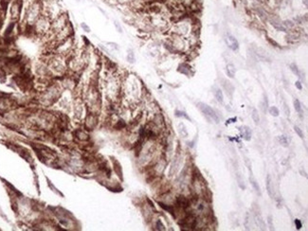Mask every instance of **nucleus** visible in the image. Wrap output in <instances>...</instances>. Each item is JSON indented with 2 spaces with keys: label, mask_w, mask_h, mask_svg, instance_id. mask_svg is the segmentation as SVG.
<instances>
[{
  "label": "nucleus",
  "mask_w": 308,
  "mask_h": 231,
  "mask_svg": "<svg viewBox=\"0 0 308 231\" xmlns=\"http://www.w3.org/2000/svg\"><path fill=\"white\" fill-rule=\"evenodd\" d=\"M43 14V5L42 0H36L29 5L23 6V12L21 17V22L25 27V30H30L36 22V20Z\"/></svg>",
  "instance_id": "nucleus-1"
},
{
  "label": "nucleus",
  "mask_w": 308,
  "mask_h": 231,
  "mask_svg": "<svg viewBox=\"0 0 308 231\" xmlns=\"http://www.w3.org/2000/svg\"><path fill=\"white\" fill-rule=\"evenodd\" d=\"M43 13L51 20L65 12L60 0H42Z\"/></svg>",
  "instance_id": "nucleus-2"
},
{
  "label": "nucleus",
  "mask_w": 308,
  "mask_h": 231,
  "mask_svg": "<svg viewBox=\"0 0 308 231\" xmlns=\"http://www.w3.org/2000/svg\"><path fill=\"white\" fill-rule=\"evenodd\" d=\"M51 19L44 13L36 20L32 28V32L36 36H46L50 32Z\"/></svg>",
  "instance_id": "nucleus-3"
},
{
  "label": "nucleus",
  "mask_w": 308,
  "mask_h": 231,
  "mask_svg": "<svg viewBox=\"0 0 308 231\" xmlns=\"http://www.w3.org/2000/svg\"><path fill=\"white\" fill-rule=\"evenodd\" d=\"M23 12L22 0H11L7 9V14L11 23L18 24Z\"/></svg>",
  "instance_id": "nucleus-4"
},
{
  "label": "nucleus",
  "mask_w": 308,
  "mask_h": 231,
  "mask_svg": "<svg viewBox=\"0 0 308 231\" xmlns=\"http://www.w3.org/2000/svg\"><path fill=\"white\" fill-rule=\"evenodd\" d=\"M197 106H198V108L200 109V111H201V112L203 113L208 119L213 120L215 123H218L219 122L218 115L216 114V112L211 107V106H209V105L206 104V103H204V102H199L198 104H197Z\"/></svg>",
  "instance_id": "nucleus-5"
},
{
  "label": "nucleus",
  "mask_w": 308,
  "mask_h": 231,
  "mask_svg": "<svg viewBox=\"0 0 308 231\" xmlns=\"http://www.w3.org/2000/svg\"><path fill=\"white\" fill-rule=\"evenodd\" d=\"M225 42H226V44H227V46H228L231 50L235 51L239 49V43H238L237 39H236L234 36H232V35H229V34L227 35L225 38Z\"/></svg>",
  "instance_id": "nucleus-6"
},
{
  "label": "nucleus",
  "mask_w": 308,
  "mask_h": 231,
  "mask_svg": "<svg viewBox=\"0 0 308 231\" xmlns=\"http://www.w3.org/2000/svg\"><path fill=\"white\" fill-rule=\"evenodd\" d=\"M96 123H97V117H96V116L94 114H92V113L88 114L87 117H86L85 127L89 130H92L95 127V125H96Z\"/></svg>",
  "instance_id": "nucleus-7"
},
{
  "label": "nucleus",
  "mask_w": 308,
  "mask_h": 231,
  "mask_svg": "<svg viewBox=\"0 0 308 231\" xmlns=\"http://www.w3.org/2000/svg\"><path fill=\"white\" fill-rule=\"evenodd\" d=\"M267 193L270 196V198H274L275 193H274V186H273V182L271 180L270 175H267Z\"/></svg>",
  "instance_id": "nucleus-8"
},
{
  "label": "nucleus",
  "mask_w": 308,
  "mask_h": 231,
  "mask_svg": "<svg viewBox=\"0 0 308 231\" xmlns=\"http://www.w3.org/2000/svg\"><path fill=\"white\" fill-rule=\"evenodd\" d=\"M240 132H241V136L245 140L248 141L251 139V131L248 128V126H242L240 127Z\"/></svg>",
  "instance_id": "nucleus-9"
},
{
  "label": "nucleus",
  "mask_w": 308,
  "mask_h": 231,
  "mask_svg": "<svg viewBox=\"0 0 308 231\" xmlns=\"http://www.w3.org/2000/svg\"><path fill=\"white\" fill-rule=\"evenodd\" d=\"M256 55H257L258 57H259L261 60H264V61H270V58L269 56H268V54H267V52L264 49H258L257 50H256Z\"/></svg>",
  "instance_id": "nucleus-10"
},
{
  "label": "nucleus",
  "mask_w": 308,
  "mask_h": 231,
  "mask_svg": "<svg viewBox=\"0 0 308 231\" xmlns=\"http://www.w3.org/2000/svg\"><path fill=\"white\" fill-rule=\"evenodd\" d=\"M177 205L179 207H181L182 208H187L190 206V202L189 200L186 197H184V196H179L177 198Z\"/></svg>",
  "instance_id": "nucleus-11"
},
{
  "label": "nucleus",
  "mask_w": 308,
  "mask_h": 231,
  "mask_svg": "<svg viewBox=\"0 0 308 231\" xmlns=\"http://www.w3.org/2000/svg\"><path fill=\"white\" fill-rule=\"evenodd\" d=\"M223 86L224 88H225L226 92H227V94L229 96H232L233 94V91H234V86L232 85V83H231V82H228V80H225L223 83Z\"/></svg>",
  "instance_id": "nucleus-12"
},
{
  "label": "nucleus",
  "mask_w": 308,
  "mask_h": 231,
  "mask_svg": "<svg viewBox=\"0 0 308 231\" xmlns=\"http://www.w3.org/2000/svg\"><path fill=\"white\" fill-rule=\"evenodd\" d=\"M226 72H227V75L229 78H234L236 72L235 66H233V65H231V63H228V66H227V67H226Z\"/></svg>",
  "instance_id": "nucleus-13"
},
{
  "label": "nucleus",
  "mask_w": 308,
  "mask_h": 231,
  "mask_svg": "<svg viewBox=\"0 0 308 231\" xmlns=\"http://www.w3.org/2000/svg\"><path fill=\"white\" fill-rule=\"evenodd\" d=\"M249 181H250V184L252 185L253 189L255 190V191L257 192L259 195H261V190H260V186L258 185V182L256 181V179L253 177L252 175H250V176H249Z\"/></svg>",
  "instance_id": "nucleus-14"
},
{
  "label": "nucleus",
  "mask_w": 308,
  "mask_h": 231,
  "mask_svg": "<svg viewBox=\"0 0 308 231\" xmlns=\"http://www.w3.org/2000/svg\"><path fill=\"white\" fill-rule=\"evenodd\" d=\"M214 96H215V99L217 100V101H219L220 103L224 101V96H223V92L221 91V89L219 88H215L214 90Z\"/></svg>",
  "instance_id": "nucleus-15"
},
{
  "label": "nucleus",
  "mask_w": 308,
  "mask_h": 231,
  "mask_svg": "<svg viewBox=\"0 0 308 231\" xmlns=\"http://www.w3.org/2000/svg\"><path fill=\"white\" fill-rule=\"evenodd\" d=\"M255 221H256V223H257L258 227H260V229H262V230H264V229H265L264 222L260 215H256V216H255Z\"/></svg>",
  "instance_id": "nucleus-16"
},
{
  "label": "nucleus",
  "mask_w": 308,
  "mask_h": 231,
  "mask_svg": "<svg viewBox=\"0 0 308 231\" xmlns=\"http://www.w3.org/2000/svg\"><path fill=\"white\" fill-rule=\"evenodd\" d=\"M76 136H77L78 138L81 139L82 141H85V140H88V136L86 134H85V132L81 131V130H79V131L76 132Z\"/></svg>",
  "instance_id": "nucleus-17"
},
{
  "label": "nucleus",
  "mask_w": 308,
  "mask_h": 231,
  "mask_svg": "<svg viewBox=\"0 0 308 231\" xmlns=\"http://www.w3.org/2000/svg\"><path fill=\"white\" fill-rule=\"evenodd\" d=\"M294 107H295V110H296L297 112L299 113L300 115L302 114V109H301V102H300V100H294Z\"/></svg>",
  "instance_id": "nucleus-18"
},
{
  "label": "nucleus",
  "mask_w": 308,
  "mask_h": 231,
  "mask_svg": "<svg viewBox=\"0 0 308 231\" xmlns=\"http://www.w3.org/2000/svg\"><path fill=\"white\" fill-rule=\"evenodd\" d=\"M114 169H115V171L117 173V174L119 175V177H122V173H121V165H119V163L118 162V161L115 160L114 161Z\"/></svg>",
  "instance_id": "nucleus-19"
},
{
  "label": "nucleus",
  "mask_w": 308,
  "mask_h": 231,
  "mask_svg": "<svg viewBox=\"0 0 308 231\" xmlns=\"http://www.w3.org/2000/svg\"><path fill=\"white\" fill-rule=\"evenodd\" d=\"M251 117H252V119L253 121H254L255 124H258L260 121V117H259V114H258V111L256 109H253L252 110V114H251Z\"/></svg>",
  "instance_id": "nucleus-20"
},
{
  "label": "nucleus",
  "mask_w": 308,
  "mask_h": 231,
  "mask_svg": "<svg viewBox=\"0 0 308 231\" xmlns=\"http://www.w3.org/2000/svg\"><path fill=\"white\" fill-rule=\"evenodd\" d=\"M127 61L131 63H135V61H136V59H135V54H134V52L132 50H128V54H127Z\"/></svg>",
  "instance_id": "nucleus-21"
},
{
  "label": "nucleus",
  "mask_w": 308,
  "mask_h": 231,
  "mask_svg": "<svg viewBox=\"0 0 308 231\" xmlns=\"http://www.w3.org/2000/svg\"><path fill=\"white\" fill-rule=\"evenodd\" d=\"M269 114L271 115V116H273V117H278L280 114L279 112V109L277 107H275V106H272V107L269 108Z\"/></svg>",
  "instance_id": "nucleus-22"
},
{
  "label": "nucleus",
  "mask_w": 308,
  "mask_h": 231,
  "mask_svg": "<svg viewBox=\"0 0 308 231\" xmlns=\"http://www.w3.org/2000/svg\"><path fill=\"white\" fill-rule=\"evenodd\" d=\"M158 204H159V206L162 207V208H164L165 210H167L168 212H170L171 214L174 215V207H170V206H166V205L163 204V203H158Z\"/></svg>",
  "instance_id": "nucleus-23"
},
{
  "label": "nucleus",
  "mask_w": 308,
  "mask_h": 231,
  "mask_svg": "<svg viewBox=\"0 0 308 231\" xmlns=\"http://www.w3.org/2000/svg\"><path fill=\"white\" fill-rule=\"evenodd\" d=\"M236 176H237V181H238V185H239V187H241V189H245L246 186H245V183H244V179H243L242 177H241L240 173H237L236 174Z\"/></svg>",
  "instance_id": "nucleus-24"
},
{
  "label": "nucleus",
  "mask_w": 308,
  "mask_h": 231,
  "mask_svg": "<svg viewBox=\"0 0 308 231\" xmlns=\"http://www.w3.org/2000/svg\"><path fill=\"white\" fill-rule=\"evenodd\" d=\"M290 67H291V70L293 71L294 74H296V75H300V72H299V68L298 66H297L296 63H292L291 66H290Z\"/></svg>",
  "instance_id": "nucleus-25"
},
{
  "label": "nucleus",
  "mask_w": 308,
  "mask_h": 231,
  "mask_svg": "<svg viewBox=\"0 0 308 231\" xmlns=\"http://www.w3.org/2000/svg\"><path fill=\"white\" fill-rule=\"evenodd\" d=\"M156 228L158 230H165V226H164V224H162V222L160 221V220H158L156 222Z\"/></svg>",
  "instance_id": "nucleus-26"
},
{
  "label": "nucleus",
  "mask_w": 308,
  "mask_h": 231,
  "mask_svg": "<svg viewBox=\"0 0 308 231\" xmlns=\"http://www.w3.org/2000/svg\"><path fill=\"white\" fill-rule=\"evenodd\" d=\"M294 130H295V132H296L297 134H298V136L301 137V138H302L303 137V133L302 131H301V129H300L298 126H295L294 127Z\"/></svg>",
  "instance_id": "nucleus-27"
},
{
  "label": "nucleus",
  "mask_w": 308,
  "mask_h": 231,
  "mask_svg": "<svg viewBox=\"0 0 308 231\" xmlns=\"http://www.w3.org/2000/svg\"><path fill=\"white\" fill-rule=\"evenodd\" d=\"M81 28H82L85 32H90V28L88 27V25L86 24V23H81Z\"/></svg>",
  "instance_id": "nucleus-28"
},
{
  "label": "nucleus",
  "mask_w": 308,
  "mask_h": 231,
  "mask_svg": "<svg viewBox=\"0 0 308 231\" xmlns=\"http://www.w3.org/2000/svg\"><path fill=\"white\" fill-rule=\"evenodd\" d=\"M279 140H280V142H281V144H283L284 146H287V140H286L285 136H279Z\"/></svg>",
  "instance_id": "nucleus-29"
},
{
  "label": "nucleus",
  "mask_w": 308,
  "mask_h": 231,
  "mask_svg": "<svg viewBox=\"0 0 308 231\" xmlns=\"http://www.w3.org/2000/svg\"><path fill=\"white\" fill-rule=\"evenodd\" d=\"M175 113H176L175 115H176L177 117H186V119H190V117H188L187 115H186V113H185V112H181V111H176Z\"/></svg>",
  "instance_id": "nucleus-30"
},
{
  "label": "nucleus",
  "mask_w": 308,
  "mask_h": 231,
  "mask_svg": "<svg viewBox=\"0 0 308 231\" xmlns=\"http://www.w3.org/2000/svg\"><path fill=\"white\" fill-rule=\"evenodd\" d=\"M107 45H109L110 49H115V50L119 49V46H118V45L115 44V43H107Z\"/></svg>",
  "instance_id": "nucleus-31"
},
{
  "label": "nucleus",
  "mask_w": 308,
  "mask_h": 231,
  "mask_svg": "<svg viewBox=\"0 0 308 231\" xmlns=\"http://www.w3.org/2000/svg\"><path fill=\"white\" fill-rule=\"evenodd\" d=\"M295 224H296L297 229H301V225H302V224H301V222L300 221V220H298V219L295 220Z\"/></svg>",
  "instance_id": "nucleus-32"
},
{
  "label": "nucleus",
  "mask_w": 308,
  "mask_h": 231,
  "mask_svg": "<svg viewBox=\"0 0 308 231\" xmlns=\"http://www.w3.org/2000/svg\"><path fill=\"white\" fill-rule=\"evenodd\" d=\"M114 25H115V27H116V29H117V30H118V31H119V32H122V29H121V25H119V23L117 22V21H115Z\"/></svg>",
  "instance_id": "nucleus-33"
},
{
  "label": "nucleus",
  "mask_w": 308,
  "mask_h": 231,
  "mask_svg": "<svg viewBox=\"0 0 308 231\" xmlns=\"http://www.w3.org/2000/svg\"><path fill=\"white\" fill-rule=\"evenodd\" d=\"M34 1H36V0H22V2H23V6L29 5V4H30V3L34 2Z\"/></svg>",
  "instance_id": "nucleus-34"
},
{
  "label": "nucleus",
  "mask_w": 308,
  "mask_h": 231,
  "mask_svg": "<svg viewBox=\"0 0 308 231\" xmlns=\"http://www.w3.org/2000/svg\"><path fill=\"white\" fill-rule=\"evenodd\" d=\"M284 111H285V114L287 115V116H289V115H290V111H289V108H288V106H287V104H286V103H284Z\"/></svg>",
  "instance_id": "nucleus-35"
},
{
  "label": "nucleus",
  "mask_w": 308,
  "mask_h": 231,
  "mask_svg": "<svg viewBox=\"0 0 308 231\" xmlns=\"http://www.w3.org/2000/svg\"><path fill=\"white\" fill-rule=\"evenodd\" d=\"M124 126H125V123L123 122V120H119L118 125H117V127H119V128H121V127H124Z\"/></svg>",
  "instance_id": "nucleus-36"
},
{
  "label": "nucleus",
  "mask_w": 308,
  "mask_h": 231,
  "mask_svg": "<svg viewBox=\"0 0 308 231\" xmlns=\"http://www.w3.org/2000/svg\"><path fill=\"white\" fill-rule=\"evenodd\" d=\"M295 85H296V87L298 88L299 90H301V89H302V86H301V83H300V82H297V83H295Z\"/></svg>",
  "instance_id": "nucleus-37"
},
{
  "label": "nucleus",
  "mask_w": 308,
  "mask_h": 231,
  "mask_svg": "<svg viewBox=\"0 0 308 231\" xmlns=\"http://www.w3.org/2000/svg\"><path fill=\"white\" fill-rule=\"evenodd\" d=\"M268 223H269L270 229H273V225H272V220H271V217H268Z\"/></svg>",
  "instance_id": "nucleus-38"
},
{
  "label": "nucleus",
  "mask_w": 308,
  "mask_h": 231,
  "mask_svg": "<svg viewBox=\"0 0 308 231\" xmlns=\"http://www.w3.org/2000/svg\"><path fill=\"white\" fill-rule=\"evenodd\" d=\"M75 1H76V2H80L81 0H75Z\"/></svg>",
  "instance_id": "nucleus-39"
},
{
  "label": "nucleus",
  "mask_w": 308,
  "mask_h": 231,
  "mask_svg": "<svg viewBox=\"0 0 308 231\" xmlns=\"http://www.w3.org/2000/svg\"><path fill=\"white\" fill-rule=\"evenodd\" d=\"M0 6H1V0H0Z\"/></svg>",
  "instance_id": "nucleus-40"
}]
</instances>
